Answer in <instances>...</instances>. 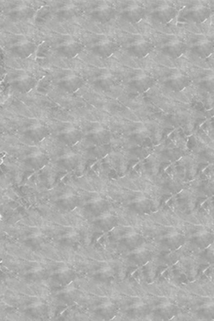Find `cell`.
<instances>
[{"label":"cell","instance_id":"9a60e30c","mask_svg":"<svg viewBox=\"0 0 214 321\" xmlns=\"http://www.w3.org/2000/svg\"><path fill=\"white\" fill-rule=\"evenodd\" d=\"M35 11L27 5H16L6 13V16L14 21H26L34 16Z\"/></svg>","mask_w":214,"mask_h":321},{"label":"cell","instance_id":"8fae6325","mask_svg":"<svg viewBox=\"0 0 214 321\" xmlns=\"http://www.w3.org/2000/svg\"><path fill=\"white\" fill-rule=\"evenodd\" d=\"M36 44L29 40H20L8 47V50L16 57L20 58L29 57L36 50Z\"/></svg>","mask_w":214,"mask_h":321},{"label":"cell","instance_id":"7c38bea8","mask_svg":"<svg viewBox=\"0 0 214 321\" xmlns=\"http://www.w3.org/2000/svg\"><path fill=\"white\" fill-rule=\"evenodd\" d=\"M120 16L129 22L136 23L146 16L145 8L139 5H128L120 11Z\"/></svg>","mask_w":214,"mask_h":321},{"label":"cell","instance_id":"e0dca14e","mask_svg":"<svg viewBox=\"0 0 214 321\" xmlns=\"http://www.w3.org/2000/svg\"><path fill=\"white\" fill-rule=\"evenodd\" d=\"M82 9L75 4H64L54 9V15L61 20H70L76 16H80Z\"/></svg>","mask_w":214,"mask_h":321},{"label":"cell","instance_id":"44dd1931","mask_svg":"<svg viewBox=\"0 0 214 321\" xmlns=\"http://www.w3.org/2000/svg\"><path fill=\"white\" fill-rule=\"evenodd\" d=\"M84 208L91 214L97 216L102 215L109 209V203L103 198H94L86 203Z\"/></svg>","mask_w":214,"mask_h":321},{"label":"cell","instance_id":"4fadbf2b","mask_svg":"<svg viewBox=\"0 0 214 321\" xmlns=\"http://www.w3.org/2000/svg\"><path fill=\"white\" fill-rule=\"evenodd\" d=\"M178 15V10L172 5H160L152 13V16L156 21H160L161 23H168Z\"/></svg>","mask_w":214,"mask_h":321},{"label":"cell","instance_id":"7402d4cb","mask_svg":"<svg viewBox=\"0 0 214 321\" xmlns=\"http://www.w3.org/2000/svg\"><path fill=\"white\" fill-rule=\"evenodd\" d=\"M79 203L80 200L78 195L69 193L61 195L58 198L57 206L63 211H73L79 206Z\"/></svg>","mask_w":214,"mask_h":321},{"label":"cell","instance_id":"f546056e","mask_svg":"<svg viewBox=\"0 0 214 321\" xmlns=\"http://www.w3.org/2000/svg\"><path fill=\"white\" fill-rule=\"evenodd\" d=\"M116 312H117V308L112 302L102 303L96 310V313L97 314V316L101 317L105 320H111L116 314Z\"/></svg>","mask_w":214,"mask_h":321},{"label":"cell","instance_id":"8d00e7d4","mask_svg":"<svg viewBox=\"0 0 214 321\" xmlns=\"http://www.w3.org/2000/svg\"><path fill=\"white\" fill-rule=\"evenodd\" d=\"M213 241V236L207 232H200L192 237V242L198 247L204 248L208 246Z\"/></svg>","mask_w":214,"mask_h":321},{"label":"cell","instance_id":"8992f818","mask_svg":"<svg viewBox=\"0 0 214 321\" xmlns=\"http://www.w3.org/2000/svg\"><path fill=\"white\" fill-rule=\"evenodd\" d=\"M154 44L146 39H137L127 45L124 49L127 53L137 58L146 57L154 50Z\"/></svg>","mask_w":214,"mask_h":321},{"label":"cell","instance_id":"603a6c76","mask_svg":"<svg viewBox=\"0 0 214 321\" xmlns=\"http://www.w3.org/2000/svg\"><path fill=\"white\" fill-rule=\"evenodd\" d=\"M128 258L132 264H136L137 266H143L150 262L152 253L144 248H136L129 254Z\"/></svg>","mask_w":214,"mask_h":321},{"label":"cell","instance_id":"f1b7e54d","mask_svg":"<svg viewBox=\"0 0 214 321\" xmlns=\"http://www.w3.org/2000/svg\"><path fill=\"white\" fill-rule=\"evenodd\" d=\"M185 242V238L180 234H170L166 237H162V245H164L166 247L171 250H175L180 247Z\"/></svg>","mask_w":214,"mask_h":321},{"label":"cell","instance_id":"d590c367","mask_svg":"<svg viewBox=\"0 0 214 321\" xmlns=\"http://www.w3.org/2000/svg\"><path fill=\"white\" fill-rule=\"evenodd\" d=\"M27 313L33 318H39L45 315L47 312V306L40 302H34L27 308Z\"/></svg>","mask_w":214,"mask_h":321},{"label":"cell","instance_id":"d4e9b609","mask_svg":"<svg viewBox=\"0 0 214 321\" xmlns=\"http://www.w3.org/2000/svg\"><path fill=\"white\" fill-rule=\"evenodd\" d=\"M77 274L72 268H63L58 269L53 274V279L55 282L62 285H67L76 279Z\"/></svg>","mask_w":214,"mask_h":321},{"label":"cell","instance_id":"5bb4252c","mask_svg":"<svg viewBox=\"0 0 214 321\" xmlns=\"http://www.w3.org/2000/svg\"><path fill=\"white\" fill-rule=\"evenodd\" d=\"M82 137L83 133L76 128H66L59 132L58 135V139L69 147L76 145L82 139Z\"/></svg>","mask_w":214,"mask_h":321},{"label":"cell","instance_id":"5b68a950","mask_svg":"<svg viewBox=\"0 0 214 321\" xmlns=\"http://www.w3.org/2000/svg\"><path fill=\"white\" fill-rule=\"evenodd\" d=\"M56 83L64 91L69 93H74L83 86L85 80L78 75L69 74L58 78Z\"/></svg>","mask_w":214,"mask_h":321},{"label":"cell","instance_id":"3957f363","mask_svg":"<svg viewBox=\"0 0 214 321\" xmlns=\"http://www.w3.org/2000/svg\"><path fill=\"white\" fill-rule=\"evenodd\" d=\"M56 52L62 56L63 57L71 58L77 57L78 54L81 53L84 49V45L82 43L74 40V39H69L65 40L60 44H58L54 47Z\"/></svg>","mask_w":214,"mask_h":321},{"label":"cell","instance_id":"f35d334b","mask_svg":"<svg viewBox=\"0 0 214 321\" xmlns=\"http://www.w3.org/2000/svg\"><path fill=\"white\" fill-rule=\"evenodd\" d=\"M147 311V307L146 304L143 303H137L135 305L131 306V308L128 310V313L131 314L132 316H142L146 313Z\"/></svg>","mask_w":214,"mask_h":321},{"label":"cell","instance_id":"52a82bcc","mask_svg":"<svg viewBox=\"0 0 214 321\" xmlns=\"http://www.w3.org/2000/svg\"><path fill=\"white\" fill-rule=\"evenodd\" d=\"M89 15L93 20L101 23H105L113 20L116 16V10L108 5H99L90 9Z\"/></svg>","mask_w":214,"mask_h":321},{"label":"cell","instance_id":"836d02e7","mask_svg":"<svg viewBox=\"0 0 214 321\" xmlns=\"http://www.w3.org/2000/svg\"><path fill=\"white\" fill-rule=\"evenodd\" d=\"M81 239L80 235L75 231L68 232L58 238V242L64 246H73Z\"/></svg>","mask_w":214,"mask_h":321},{"label":"cell","instance_id":"ac0fdd59","mask_svg":"<svg viewBox=\"0 0 214 321\" xmlns=\"http://www.w3.org/2000/svg\"><path fill=\"white\" fill-rule=\"evenodd\" d=\"M190 51L200 58H207L214 51V43L209 39H200L190 47Z\"/></svg>","mask_w":214,"mask_h":321},{"label":"cell","instance_id":"ffe728a7","mask_svg":"<svg viewBox=\"0 0 214 321\" xmlns=\"http://www.w3.org/2000/svg\"><path fill=\"white\" fill-rule=\"evenodd\" d=\"M24 162L33 170H40L49 163V157L40 151H34L27 155Z\"/></svg>","mask_w":214,"mask_h":321},{"label":"cell","instance_id":"d6a6232c","mask_svg":"<svg viewBox=\"0 0 214 321\" xmlns=\"http://www.w3.org/2000/svg\"><path fill=\"white\" fill-rule=\"evenodd\" d=\"M156 312L158 316L168 320V319L173 318L177 313V308H176V306L173 305L172 303H162L157 307L156 309Z\"/></svg>","mask_w":214,"mask_h":321},{"label":"cell","instance_id":"2e32d148","mask_svg":"<svg viewBox=\"0 0 214 321\" xmlns=\"http://www.w3.org/2000/svg\"><path fill=\"white\" fill-rule=\"evenodd\" d=\"M86 137L89 142L94 144L96 146L101 147L110 142L111 134L109 131L98 127V128H95L93 130H90L87 133Z\"/></svg>","mask_w":214,"mask_h":321},{"label":"cell","instance_id":"484cf974","mask_svg":"<svg viewBox=\"0 0 214 321\" xmlns=\"http://www.w3.org/2000/svg\"><path fill=\"white\" fill-rule=\"evenodd\" d=\"M58 163L63 169L67 170H72L73 169L78 167L79 159L78 155L75 153H65L58 159Z\"/></svg>","mask_w":214,"mask_h":321},{"label":"cell","instance_id":"d6986e66","mask_svg":"<svg viewBox=\"0 0 214 321\" xmlns=\"http://www.w3.org/2000/svg\"><path fill=\"white\" fill-rule=\"evenodd\" d=\"M23 134L28 138L32 139V141L40 142L49 136L50 131L47 127L42 124H33L32 126L28 127Z\"/></svg>","mask_w":214,"mask_h":321},{"label":"cell","instance_id":"74e56055","mask_svg":"<svg viewBox=\"0 0 214 321\" xmlns=\"http://www.w3.org/2000/svg\"><path fill=\"white\" fill-rule=\"evenodd\" d=\"M24 242L29 247L36 250L41 246L45 243V237L41 233H34L24 239Z\"/></svg>","mask_w":214,"mask_h":321},{"label":"cell","instance_id":"83f0119b","mask_svg":"<svg viewBox=\"0 0 214 321\" xmlns=\"http://www.w3.org/2000/svg\"><path fill=\"white\" fill-rule=\"evenodd\" d=\"M131 210L136 211L137 213H147L151 211L153 208V202L146 197L137 198L133 201L130 205Z\"/></svg>","mask_w":214,"mask_h":321},{"label":"cell","instance_id":"cb8c5ba5","mask_svg":"<svg viewBox=\"0 0 214 321\" xmlns=\"http://www.w3.org/2000/svg\"><path fill=\"white\" fill-rule=\"evenodd\" d=\"M117 218L111 213H104L97 216L94 221V225L102 231L108 232L117 225Z\"/></svg>","mask_w":214,"mask_h":321},{"label":"cell","instance_id":"60d3db41","mask_svg":"<svg viewBox=\"0 0 214 321\" xmlns=\"http://www.w3.org/2000/svg\"><path fill=\"white\" fill-rule=\"evenodd\" d=\"M76 295V291L75 290H65V291H63L59 297L63 301V302H73L74 299H75V296Z\"/></svg>","mask_w":214,"mask_h":321},{"label":"cell","instance_id":"6da1fadb","mask_svg":"<svg viewBox=\"0 0 214 321\" xmlns=\"http://www.w3.org/2000/svg\"><path fill=\"white\" fill-rule=\"evenodd\" d=\"M89 51L102 58H107L118 51L120 46L111 39H101L89 45Z\"/></svg>","mask_w":214,"mask_h":321},{"label":"cell","instance_id":"b9f144b4","mask_svg":"<svg viewBox=\"0 0 214 321\" xmlns=\"http://www.w3.org/2000/svg\"><path fill=\"white\" fill-rule=\"evenodd\" d=\"M145 272H146V278L149 279V280H153V279H155V277H156V268L154 266V264L148 263L146 266V270H145Z\"/></svg>","mask_w":214,"mask_h":321},{"label":"cell","instance_id":"4dcf8cb0","mask_svg":"<svg viewBox=\"0 0 214 321\" xmlns=\"http://www.w3.org/2000/svg\"><path fill=\"white\" fill-rule=\"evenodd\" d=\"M115 271L114 268L105 266L103 268H99L93 272L92 276L95 279L101 282H109L115 277Z\"/></svg>","mask_w":214,"mask_h":321},{"label":"cell","instance_id":"ab89813d","mask_svg":"<svg viewBox=\"0 0 214 321\" xmlns=\"http://www.w3.org/2000/svg\"><path fill=\"white\" fill-rule=\"evenodd\" d=\"M148 137V132L145 129H137L135 132H132L131 138L136 142H141Z\"/></svg>","mask_w":214,"mask_h":321},{"label":"cell","instance_id":"30bf717a","mask_svg":"<svg viewBox=\"0 0 214 321\" xmlns=\"http://www.w3.org/2000/svg\"><path fill=\"white\" fill-rule=\"evenodd\" d=\"M10 85L12 86V88L16 90L17 92L21 93V94H25L36 87L37 80L32 76L24 74V75H20L18 77H16L15 79H12Z\"/></svg>","mask_w":214,"mask_h":321},{"label":"cell","instance_id":"1f68e13d","mask_svg":"<svg viewBox=\"0 0 214 321\" xmlns=\"http://www.w3.org/2000/svg\"><path fill=\"white\" fill-rule=\"evenodd\" d=\"M24 276L29 281H33V282L41 281L47 278V270L46 268L41 267H35L29 269Z\"/></svg>","mask_w":214,"mask_h":321},{"label":"cell","instance_id":"4316f807","mask_svg":"<svg viewBox=\"0 0 214 321\" xmlns=\"http://www.w3.org/2000/svg\"><path fill=\"white\" fill-rule=\"evenodd\" d=\"M120 243L121 245H123V247L133 251L136 248L140 247V245L144 243V239L137 234H128L120 238Z\"/></svg>","mask_w":214,"mask_h":321},{"label":"cell","instance_id":"ba28073f","mask_svg":"<svg viewBox=\"0 0 214 321\" xmlns=\"http://www.w3.org/2000/svg\"><path fill=\"white\" fill-rule=\"evenodd\" d=\"M160 50L163 55L167 56L169 57L176 59L187 52L188 45L181 40L175 39L163 44L160 48Z\"/></svg>","mask_w":214,"mask_h":321},{"label":"cell","instance_id":"e575fe53","mask_svg":"<svg viewBox=\"0 0 214 321\" xmlns=\"http://www.w3.org/2000/svg\"><path fill=\"white\" fill-rule=\"evenodd\" d=\"M115 82V79L112 76V74H110L108 72H101L100 75H97L95 78L94 83L95 84L99 86L103 89H107L111 87L112 85L114 84Z\"/></svg>","mask_w":214,"mask_h":321},{"label":"cell","instance_id":"7a4b0ae2","mask_svg":"<svg viewBox=\"0 0 214 321\" xmlns=\"http://www.w3.org/2000/svg\"><path fill=\"white\" fill-rule=\"evenodd\" d=\"M213 11L205 5H194L183 11L182 17L188 21L202 23L209 19Z\"/></svg>","mask_w":214,"mask_h":321},{"label":"cell","instance_id":"9c48e42d","mask_svg":"<svg viewBox=\"0 0 214 321\" xmlns=\"http://www.w3.org/2000/svg\"><path fill=\"white\" fill-rule=\"evenodd\" d=\"M156 83V79L146 74H137L127 80V84L138 92H146Z\"/></svg>","mask_w":214,"mask_h":321},{"label":"cell","instance_id":"277c9868","mask_svg":"<svg viewBox=\"0 0 214 321\" xmlns=\"http://www.w3.org/2000/svg\"><path fill=\"white\" fill-rule=\"evenodd\" d=\"M190 83H191V79L188 77V75L181 74V73L171 74L162 81V84L164 85L169 90L174 91V92L182 91L184 89L188 87Z\"/></svg>","mask_w":214,"mask_h":321}]
</instances>
